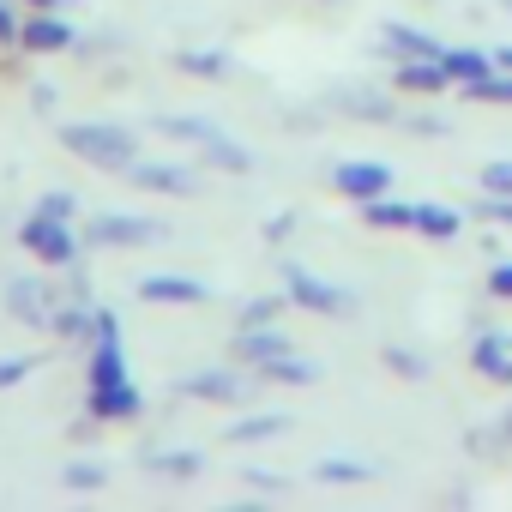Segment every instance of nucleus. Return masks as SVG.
<instances>
[{"instance_id":"1","label":"nucleus","mask_w":512,"mask_h":512,"mask_svg":"<svg viewBox=\"0 0 512 512\" xmlns=\"http://www.w3.org/2000/svg\"><path fill=\"white\" fill-rule=\"evenodd\" d=\"M61 145H67V151H79V157H91V163H103V169H127V163L139 157L133 133L103 127V121H79V127H67V133H61Z\"/></svg>"},{"instance_id":"2","label":"nucleus","mask_w":512,"mask_h":512,"mask_svg":"<svg viewBox=\"0 0 512 512\" xmlns=\"http://www.w3.org/2000/svg\"><path fill=\"white\" fill-rule=\"evenodd\" d=\"M19 241H25V247L37 253V260H49V266H67V260H73V247H79V241H73V229H67V223H61V217L49 211V205H43L37 217H25Z\"/></svg>"},{"instance_id":"3","label":"nucleus","mask_w":512,"mask_h":512,"mask_svg":"<svg viewBox=\"0 0 512 512\" xmlns=\"http://www.w3.org/2000/svg\"><path fill=\"white\" fill-rule=\"evenodd\" d=\"M169 133H181V139H193V145H199V151H205L211 163H223L229 175H247V151H241V145H229L223 133H211L205 121H169Z\"/></svg>"},{"instance_id":"4","label":"nucleus","mask_w":512,"mask_h":512,"mask_svg":"<svg viewBox=\"0 0 512 512\" xmlns=\"http://www.w3.org/2000/svg\"><path fill=\"white\" fill-rule=\"evenodd\" d=\"M338 187L350 199H380L392 187V175H386V163H338Z\"/></svg>"},{"instance_id":"5","label":"nucleus","mask_w":512,"mask_h":512,"mask_svg":"<svg viewBox=\"0 0 512 512\" xmlns=\"http://www.w3.org/2000/svg\"><path fill=\"white\" fill-rule=\"evenodd\" d=\"M290 296H296L302 308H320V314H344V308H350L344 290H332V284H320V278H308V272H290Z\"/></svg>"},{"instance_id":"6","label":"nucleus","mask_w":512,"mask_h":512,"mask_svg":"<svg viewBox=\"0 0 512 512\" xmlns=\"http://www.w3.org/2000/svg\"><path fill=\"white\" fill-rule=\"evenodd\" d=\"M7 302H13V314H25L31 326H55V302H49V290H43L37 278L13 284V290H7Z\"/></svg>"},{"instance_id":"7","label":"nucleus","mask_w":512,"mask_h":512,"mask_svg":"<svg viewBox=\"0 0 512 512\" xmlns=\"http://www.w3.org/2000/svg\"><path fill=\"white\" fill-rule=\"evenodd\" d=\"M19 43H25V49H37V55H55V49H67V43H73V31H67L61 19H49V13H43V19H25V25H19Z\"/></svg>"},{"instance_id":"8","label":"nucleus","mask_w":512,"mask_h":512,"mask_svg":"<svg viewBox=\"0 0 512 512\" xmlns=\"http://www.w3.org/2000/svg\"><path fill=\"white\" fill-rule=\"evenodd\" d=\"M235 356H247V362H278V356H290V338H284V332H260V326H247V332H241V344H235Z\"/></svg>"},{"instance_id":"9","label":"nucleus","mask_w":512,"mask_h":512,"mask_svg":"<svg viewBox=\"0 0 512 512\" xmlns=\"http://www.w3.org/2000/svg\"><path fill=\"white\" fill-rule=\"evenodd\" d=\"M97 241H121V247H139V241H157V229L151 223H139V217H97V229H91Z\"/></svg>"},{"instance_id":"10","label":"nucleus","mask_w":512,"mask_h":512,"mask_svg":"<svg viewBox=\"0 0 512 512\" xmlns=\"http://www.w3.org/2000/svg\"><path fill=\"white\" fill-rule=\"evenodd\" d=\"M386 49L404 55V61H440V49H434L422 31H410V25H386Z\"/></svg>"},{"instance_id":"11","label":"nucleus","mask_w":512,"mask_h":512,"mask_svg":"<svg viewBox=\"0 0 512 512\" xmlns=\"http://www.w3.org/2000/svg\"><path fill=\"white\" fill-rule=\"evenodd\" d=\"M440 67H446V79H458V85H476V79H488V73H494V61H488V55H470V49L440 55Z\"/></svg>"},{"instance_id":"12","label":"nucleus","mask_w":512,"mask_h":512,"mask_svg":"<svg viewBox=\"0 0 512 512\" xmlns=\"http://www.w3.org/2000/svg\"><path fill=\"white\" fill-rule=\"evenodd\" d=\"M91 386H127V362H121L115 332L103 338V350H97V362H91Z\"/></svg>"},{"instance_id":"13","label":"nucleus","mask_w":512,"mask_h":512,"mask_svg":"<svg viewBox=\"0 0 512 512\" xmlns=\"http://www.w3.org/2000/svg\"><path fill=\"white\" fill-rule=\"evenodd\" d=\"M91 410L97 416H139V392L133 386H91Z\"/></svg>"},{"instance_id":"14","label":"nucleus","mask_w":512,"mask_h":512,"mask_svg":"<svg viewBox=\"0 0 512 512\" xmlns=\"http://www.w3.org/2000/svg\"><path fill=\"white\" fill-rule=\"evenodd\" d=\"M145 302H205V284H187V278H151V284H145Z\"/></svg>"},{"instance_id":"15","label":"nucleus","mask_w":512,"mask_h":512,"mask_svg":"<svg viewBox=\"0 0 512 512\" xmlns=\"http://www.w3.org/2000/svg\"><path fill=\"white\" fill-rule=\"evenodd\" d=\"M398 85H404V91H440V85H446V67H440V61H404Z\"/></svg>"},{"instance_id":"16","label":"nucleus","mask_w":512,"mask_h":512,"mask_svg":"<svg viewBox=\"0 0 512 512\" xmlns=\"http://www.w3.org/2000/svg\"><path fill=\"white\" fill-rule=\"evenodd\" d=\"M133 181H139V187H151V193H193V181H187L181 169H163V163H145Z\"/></svg>"},{"instance_id":"17","label":"nucleus","mask_w":512,"mask_h":512,"mask_svg":"<svg viewBox=\"0 0 512 512\" xmlns=\"http://www.w3.org/2000/svg\"><path fill=\"white\" fill-rule=\"evenodd\" d=\"M476 368H482L488 380H500V386H512V356H506V344H494V338H482V344H476Z\"/></svg>"},{"instance_id":"18","label":"nucleus","mask_w":512,"mask_h":512,"mask_svg":"<svg viewBox=\"0 0 512 512\" xmlns=\"http://www.w3.org/2000/svg\"><path fill=\"white\" fill-rule=\"evenodd\" d=\"M416 229H422V235H458V211H446V205H416Z\"/></svg>"},{"instance_id":"19","label":"nucleus","mask_w":512,"mask_h":512,"mask_svg":"<svg viewBox=\"0 0 512 512\" xmlns=\"http://www.w3.org/2000/svg\"><path fill=\"white\" fill-rule=\"evenodd\" d=\"M187 392L193 398H241V380L235 374H199V380H187Z\"/></svg>"},{"instance_id":"20","label":"nucleus","mask_w":512,"mask_h":512,"mask_svg":"<svg viewBox=\"0 0 512 512\" xmlns=\"http://www.w3.org/2000/svg\"><path fill=\"white\" fill-rule=\"evenodd\" d=\"M338 109H350V115H392V103H386V97H374V91H344V97H338Z\"/></svg>"},{"instance_id":"21","label":"nucleus","mask_w":512,"mask_h":512,"mask_svg":"<svg viewBox=\"0 0 512 512\" xmlns=\"http://www.w3.org/2000/svg\"><path fill=\"white\" fill-rule=\"evenodd\" d=\"M266 374H272V380H284V386H308V380H314V368H302L296 356H278V362H266Z\"/></svg>"},{"instance_id":"22","label":"nucleus","mask_w":512,"mask_h":512,"mask_svg":"<svg viewBox=\"0 0 512 512\" xmlns=\"http://www.w3.org/2000/svg\"><path fill=\"white\" fill-rule=\"evenodd\" d=\"M470 97H482V103H512V79H476Z\"/></svg>"},{"instance_id":"23","label":"nucleus","mask_w":512,"mask_h":512,"mask_svg":"<svg viewBox=\"0 0 512 512\" xmlns=\"http://www.w3.org/2000/svg\"><path fill=\"white\" fill-rule=\"evenodd\" d=\"M482 187L488 193H512V163H488L482 169Z\"/></svg>"},{"instance_id":"24","label":"nucleus","mask_w":512,"mask_h":512,"mask_svg":"<svg viewBox=\"0 0 512 512\" xmlns=\"http://www.w3.org/2000/svg\"><path fill=\"white\" fill-rule=\"evenodd\" d=\"M320 476H326V482H356V476H368V470H362V464H350V458H332Z\"/></svg>"},{"instance_id":"25","label":"nucleus","mask_w":512,"mask_h":512,"mask_svg":"<svg viewBox=\"0 0 512 512\" xmlns=\"http://www.w3.org/2000/svg\"><path fill=\"white\" fill-rule=\"evenodd\" d=\"M284 422H241V428H229V440H260V434H278Z\"/></svg>"},{"instance_id":"26","label":"nucleus","mask_w":512,"mask_h":512,"mask_svg":"<svg viewBox=\"0 0 512 512\" xmlns=\"http://www.w3.org/2000/svg\"><path fill=\"white\" fill-rule=\"evenodd\" d=\"M386 362H392V368H398V374H410V380H416V374H422V356H404V350H386Z\"/></svg>"},{"instance_id":"27","label":"nucleus","mask_w":512,"mask_h":512,"mask_svg":"<svg viewBox=\"0 0 512 512\" xmlns=\"http://www.w3.org/2000/svg\"><path fill=\"white\" fill-rule=\"evenodd\" d=\"M25 374H31V362H19V356L0 362V386H13V380H25Z\"/></svg>"},{"instance_id":"28","label":"nucleus","mask_w":512,"mask_h":512,"mask_svg":"<svg viewBox=\"0 0 512 512\" xmlns=\"http://www.w3.org/2000/svg\"><path fill=\"white\" fill-rule=\"evenodd\" d=\"M272 314H278V302H253V308H247V326H266Z\"/></svg>"},{"instance_id":"29","label":"nucleus","mask_w":512,"mask_h":512,"mask_svg":"<svg viewBox=\"0 0 512 512\" xmlns=\"http://www.w3.org/2000/svg\"><path fill=\"white\" fill-rule=\"evenodd\" d=\"M67 482H79V488H97V482H103V470H91V464H85V470H67Z\"/></svg>"},{"instance_id":"30","label":"nucleus","mask_w":512,"mask_h":512,"mask_svg":"<svg viewBox=\"0 0 512 512\" xmlns=\"http://www.w3.org/2000/svg\"><path fill=\"white\" fill-rule=\"evenodd\" d=\"M488 290H494V296H512V266H500V272L488 278Z\"/></svg>"},{"instance_id":"31","label":"nucleus","mask_w":512,"mask_h":512,"mask_svg":"<svg viewBox=\"0 0 512 512\" xmlns=\"http://www.w3.org/2000/svg\"><path fill=\"white\" fill-rule=\"evenodd\" d=\"M13 37H19V19H13L7 7H0V43H13Z\"/></svg>"},{"instance_id":"32","label":"nucleus","mask_w":512,"mask_h":512,"mask_svg":"<svg viewBox=\"0 0 512 512\" xmlns=\"http://www.w3.org/2000/svg\"><path fill=\"white\" fill-rule=\"evenodd\" d=\"M488 211H494V217H506V223H512V205H506V199H500V193H494V199H488Z\"/></svg>"},{"instance_id":"33","label":"nucleus","mask_w":512,"mask_h":512,"mask_svg":"<svg viewBox=\"0 0 512 512\" xmlns=\"http://www.w3.org/2000/svg\"><path fill=\"white\" fill-rule=\"evenodd\" d=\"M500 67H506V73H512V49H500Z\"/></svg>"},{"instance_id":"34","label":"nucleus","mask_w":512,"mask_h":512,"mask_svg":"<svg viewBox=\"0 0 512 512\" xmlns=\"http://www.w3.org/2000/svg\"><path fill=\"white\" fill-rule=\"evenodd\" d=\"M31 7H43V13H49V7H55V0H31Z\"/></svg>"},{"instance_id":"35","label":"nucleus","mask_w":512,"mask_h":512,"mask_svg":"<svg viewBox=\"0 0 512 512\" xmlns=\"http://www.w3.org/2000/svg\"><path fill=\"white\" fill-rule=\"evenodd\" d=\"M500 434H506V440H512V422H506V428H500Z\"/></svg>"},{"instance_id":"36","label":"nucleus","mask_w":512,"mask_h":512,"mask_svg":"<svg viewBox=\"0 0 512 512\" xmlns=\"http://www.w3.org/2000/svg\"><path fill=\"white\" fill-rule=\"evenodd\" d=\"M506 7H512V0H506Z\"/></svg>"}]
</instances>
